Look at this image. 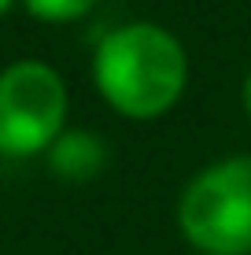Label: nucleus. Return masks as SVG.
<instances>
[{
    "label": "nucleus",
    "instance_id": "obj_7",
    "mask_svg": "<svg viewBox=\"0 0 251 255\" xmlns=\"http://www.w3.org/2000/svg\"><path fill=\"white\" fill-rule=\"evenodd\" d=\"M15 4H19V0H0V19H4V15H7V11H11V7H15Z\"/></svg>",
    "mask_w": 251,
    "mask_h": 255
},
{
    "label": "nucleus",
    "instance_id": "obj_6",
    "mask_svg": "<svg viewBox=\"0 0 251 255\" xmlns=\"http://www.w3.org/2000/svg\"><path fill=\"white\" fill-rule=\"evenodd\" d=\"M240 104H244V115L251 119V70L244 74V85H240Z\"/></svg>",
    "mask_w": 251,
    "mask_h": 255
},
{
    "label": "nucleus",
    "instance_id": "obj_8",
    "mask_svg": "<svg viewBox=\"0 0 251 255\" xmlns=\"http://www.w3.org/2000/svg\"><path fill=\"white\" fill-rule=\"evenodd\" d=\"M196 255H211V252H196Z\"/></svg>",
    "mask_w": 251,
    "mask_h": 255
},
{
    "label": "nucleus",
    "instance_id": "obj_5",
    "mask_svg": "<svg viewBox=\"0 0 251 255\" xmlns=\"http://www.w3.org/2000/svg\"><path fill=\"white\" fill-rule=\"evenodd\" d=\"M26 7V15H33L37 22L48 26H63V22H78L89 11H96L100 0H19Z\"/></svg>",
    "mask_w": 251,
    "mask_h": 255
},
{
    "label": "nucleus",
    "instance_id": "obj_4",
    "mask_svg": "<svg viewBox=\"0 0 251 255\" xmlns=\"http://www.w3.org/2000/svg\"><path fill=\"white\" fill-rule=\"evenodd\" d=\"M45 163L59 181L82 185V181H92V178H100V174L107 170V144H103L100 133L67 126L63 133L48 144Z\"/></svg>",
    "mask_w": 251,
    "mask_h": 255
},
{
    "label": "nucleus",
    "instance_id": "obj_1",
    "mask_svg": "<svg viewBox=\"0 0 251 255\" xmlns=\"http://www.w3.org/2000/svg\"><path fill=\"white\" fill-rule=\"evenodd\" d=\"M100 100L129 122H155L188 89V52L174 30L148 19L107 30L89 63Z\"/></svg>",
    "mask_w": 251,
    "mask_h": 255
},
{
    "label": "nucleus",
    "instance_id": "obj_2",
    "mask_svg": "<svg viewBox=\"0 0 251 255\" xmlns=\"http://www.w3.org/2000/svg\"><path fill=\"white\" fill-rule=\"evenodd\" d=\"M177 230L196 252L251 255V155H226L188 178Z\"/></svg>",
    "mask_w": 251,
    "mask_h": 255
},
{
    "label": "nucleus",
    "instance_id": "obj_3",
    "mask_svg": "<svg viewBox=\"0 0 251 255\" xmlns=\"http://www.w3.org/2000/svg\"><path fill=\"white\" fill-rule=\"evenodd\" d=\"M71 93L45 59H15L0 70V155L33 159L67 129Z\"/></svg>",
    "mask_w": 251,
    "mask_h": 255
}]
</instances>
